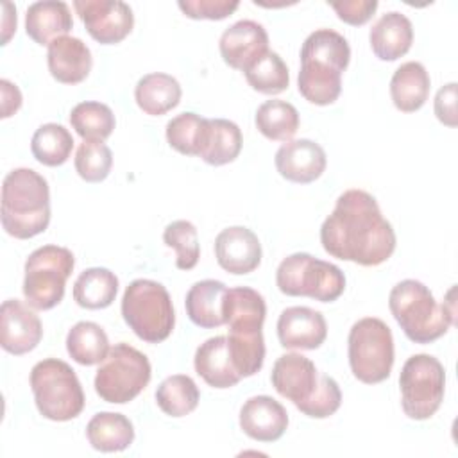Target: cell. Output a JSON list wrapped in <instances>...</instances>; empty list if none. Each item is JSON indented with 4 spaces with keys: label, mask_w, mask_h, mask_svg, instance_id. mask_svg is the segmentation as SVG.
<instances>
[{
    "label": "cell",
    "mask_w": 458,
    "mask_h": 458,
    "mask_svg": "<svg viewBox=\"0 0 458 458\" xmlns=\"http://www.w3.org/2000/svg\"><path fill=\"white\" fill-rule=\"evenodd\" d=\"M320 243L336 259L377 267L394 254L397 238L374 195L365 190H347L322 222Z\"/></svg>",
    "instance_id": "obj_1"
},
{
    "label": "cell",
    "mask_w": 458,
    "mask_h": 458,
    "mask_svg": "<svg viewBox=\"0 0 458 458\" xmlns=\"http://www.w3.org/2000/svg\"><path fill=\"white\" fill-rule=\"evenodd\" d=\"M351 47L333 29L311 32L301 48L299 93L315 106H329L342 93V73L349 66Z\"/></svg>",
    "instance_id": "obj_2"
},
{
    "label": "cell",
    "mask_w": 458,
    "mask_h": 458,
    "mask_svg": "<svg viewBox=\"0 0 458 458\" xmlns=\"http://www.w3.org/2000/svg\"><path fill=\"white\" fill-rule=\"evenodd\" d=\"M454 286L438 304L426 284L415 279L397 283L388 295V308L403 333L415 344H431L456 324Z\"/></svg>",
    "instance_id": "obj_3"
},
{
    "label": "cell",
    "mask_w": 458,
    "mask_h": 458,
    "mask_svg": "<svg viewBox=\"0 0 458 458\" xmlns=\"http://www.w3.org/2000/svg\"><path fill=\"white\" fill-rule=\"evenodd\" d=\"M2 227L9 236L29 240L50 224V188L32 168H14L2 182Z\"/></svg>",
    "instance_id": "obj_4"
},
{
    "label": "cell",
    "mask_w": 458,
    "mask_h": 458,
    "mask_svg": "<svg viewBox=\"0 0 458 458\" xmlns=\"http://www.w3.org/2000/svg\"><path fill=\"white\" fill-rule=\"evenodd\" d=\"M30 388L38 411L54 422H66L84 410V392L75 370L63 360L45 358L30 370Z\"/></svg>",
    "instance_id": "obj_5"
},
{
    "label": "cell",
    "mask_w": 458,
    "mask_h": 458,
    "mask_svg": "<svg viewBox=\"0 0 458 458\" xmlns=\"http://www.w3.org/2000/svg\"><path fill=\"white\" fill-rule=\"evenodd\" d=\"M122 317L132 333L148 344L166 340L175 326L168 290L152 279H134L122 297Z\"/></svg>",
    "instance_id": "obj_6"
},
{
    "label": "cell",
    "mask_w": 458,
    "mask_h": 458,
    "mask_svg": "<svg viewBox=\"0 0 458 458\" xmlns=\"http://www.w3.org/2000/svg\"><path fill=\"white\" fill-rule=\"evenodd\" d=\"M276 284L290 297H310L318 302H333L345 290L344 272L308 252H295L284 258L276 272Z\"/></svg>",
    "instance_id": "obj_7"
},
{
    "label": "cell",
    "mask_w": 458,
    "mask_h": 458,
    "mask_svg": "<svg viewBox=\"0 0 458 458\" xmlns=\"http://www.w3.org/2000/svg\"><path fill=\"white\" fill-rule=\"evenodd\" d=\"M349 365L354 377L365 385L385 381L394 367V336L390 327L376 317L352 324L347 338Z\"/></svg>",
    "instance_id": "obj_8"
},
{
    "label": "cell",
    "mask_w": 458,
    "mask_h": 458,
    "mask_svg": "<svg viewBox=\"0 0 458 458\" xmlns=\"http://www.w3.org/2000/svg\"><path fill=\"white\" fill-rule=\"evenodd\" d=\"M75 258L70 249L43 245L25 261L23 297L32 310H52L64 297L66 279L72 276Z\"/></svg>",
    "instance_id": "obj_9"
},
{
    "label": "cell",
    "mask_w": 458,
    "mask_h": 458,
    "mask_svg": "<svg viewBox=\"0 0 458 458\" xmlns=\"http://www.w3.org/2000/svg\"><path fill=\"white\" fill-rule=\"evenodd\" d=\"M152 376L148 358L132 345L114 344L95 374V392L106 403L125 404L138 397Z\"/></svg>",
    "instance_id": "obj_10"
},
{
    "label": "cell",
    "mask_w": 458,
    "mask_h": 458,
    "mask_svg": "<svg viewBox=\"0 0 458 458\" xmlns=\"http://www.w3.org/2000/svg\"><path fill=\"white\" fill-rule=\"evenodd\" d=\"M401 406L406 417L413 420H426L433 417L445 392L444 365L429 354L410 356L399 376Z\"/></svg>",
    "instance_id": "obj_11"
},
{
    "label": "cell",
    "mask_w": 458,
    "mask_h": 458,
    "mask_svg": "<svg viewBox=\"0 0 458 458\" xmlns=\"http://www.w3.org/2000/svg\"><path fill=\"white\" fill-rule=\"evenodd\" d=\"M73 9L88 34L100 45L123 41L134 27L132 9L122 0H75Z\"/></svg>",
    "instance_id": "obj_12"
},
{
    "label": "cell",
    "mask_w": 458,
    "mask_h": 458,
    "mask_svg": "<svg viewBox=\"0 0 458 458\" xmlns=\"http://www.w3.org/2000/svg\"><path fill=\"white\" fill-rule=\"evenodd\" d=\"M43 338L39 317L18 299H7L0 306V345L14 356L38 347Z\"/></svg>",
    "instance_id": "obj_13"
},
{
    "label": "cell",
    "mask_w": 458,
    "mask_h": 458,
    "mask_svg": "<svg viewBox=\"0 0 458 458\" xmlns=\"http://www.w3.org/2000/svg\"><path fill=\"white\" fill-rule=\"evenodd\" d=\"M218 48L225 64L245 72L268 50V34L261 23L240 20L224 30Z\"/></svg>",
    "instance_id": "obj_14"
},
{
    "label": "cell",
    "mask_w": 458,
    "mask_h": 458,
    "mask_svg": "<svg viewBox=\"0 0 458 458\" xmlns=\"http://www.w3.org/2000/svg\"><path fill=\"white\" fill-rule=\"evenodd\" d=\"M327 336V324L320 311L308 306H292L277 318V338L284 349L313 351Z\"/></svg>",
    "instance_id": "obj_15"
},
{
    "label": "cell",
    "mask_w": 458,
    "mask_h": 458,
    "mask_svg": "<svg viewBox=\"0 0 458 458\" xmlns=\"http://www.w3.org/2000/svg\"><path fill=\"white\" fill-rule=\"evenodd\" d=\"M281 177L297 184H308L318 179L327 165L324 148L306 138L284 141L274 157Z\"/></svg>",
    "instance_id": "obj_16"
},
{
    "label": "cell",
    "mask_w": 458,
    "mask_h": 458,
    "mask_svg": "<svg viewBox=\"0 0 458 458\" xmlns=\"http://www.w3.org/2000/svg\"><path fill=\"white\" fill-rule=\"evenodd\" d=\"M215 256L225 272L234 276L250 274L261 263V243L250 229L233 225L215 238Z\"/></svg>",
    "instance_id": "obj_17"
},
{
    "label": "cell",
    "mask_w": 458,
    "mask_h": 458,
    "mask_svg": "<svg viewBox=\"0 0 458 458\" xmlns=\"http://www.w3.org/2000/svg\"><path fill=\"white\" fill-rule=\"evenodd\" d=\"M270 381L281 397L299 404L315 392L318 372L310 358L299 352H286L276 360Z\"/></svg>",
    "instance_id": "obj_18"
},
{
    "label": "cell",
    "mask_w": 458,
    "mask_h": 458,
    "mask_svg": "<svg viewBox=\"0 0 458 458\" xmlns=\"http://www.w3.org/2000/svg\"><path fill=\"white\" fill-rule=\"evenodd\" d=\"M242 431L258 442H276L288 428L284 406L270 395H254L240 410Z\"/></svg>",
    "instance_id": "obj_19"
},
{
    "label": "cell",
    "mask_w": 458,
    "mask_h": 458,
    "mask_svg": "<svg viewBox=\"0 0 458 458\" xmlns=\"http://www.w3.org/2000/svg\"><path fill=\"white\" fill-rule=\"evenodd\" d=\"M47 63L50 75L61 84L82 82L93 66L91 50L73 36H61L48 45Z\"/></svg>",
    "instance_id": "obj_20"
},
{
    "label": "cell",
    "mask_w": 458,
    "mask_h": 458,
    "mask_svg": "<svg viewBox=\"0 0 458 458\" xmlns=\"http://www.w3.org/2000/svg\"><path fill=\"white\" fill-rule=\"evenodd\" d=\"M195 372L213 388H231L240 383L234 369L227 336H213L200 344L193 358Z\"/></svg>",
    "instance_id": "obj_21"
},
{
    "label": "cell",
    "mask_w": 458,
    "mask_h": 458,
    "mask_svg": "<svg viewBox=\"0 0 458 458\" xmlns=\"http://www.w3.org/2000/svg\"><path fill=\"white\" fill-rule=\"evenodd\" d=\"M229 327V352L240 377L258 374L265 361L263 324L258 322H234Z\"/></svg>",
    "instance_id": "obj_22"
},
{
    "label": "cell",
    "mask_w": 458,
    "mask_h": 458,
    "mask_svg": "<svg viewBox=\"0 0 458 458\" xmlns=\"http://www.w3.org/2000/svg\"><path fill=\"white\" fill-rule=\"evenodd\" d=\"M73 29L72 13L66 2L43 0L29 5L25 14L27 36L38 45H50Z\"/></svg>",
    "instance_id": "obj_23"
},
{
    "label": "cell",
    "mask_w": 458,
    "mask_h": 458,
    "mask_svg": "<svg viewBox=\"0 0 458 458\" xmlns=\"http://www.w3.org/2000/svg\"><path fill=\"white\" fill-rule=\"evenodd\" d=\"M370 48L381 61H395L403 57L413 43V25L411 21L397 13H385L369 32Z\"/></svg>",
    "instance_id": "obj_24"
},
{
    "label": "cell",
    "mask_w": 458,
    "mask_h": 458,
    "mask_svg": "<svg viewBox=\"0 0 458 458\" xmlns=\"http://www.w3.org/2000/svg\"><path fill=\"white\" fill-rule=\"evenodd\" d=\"M227 286L216 279L197 281L186 293V313L190 320L204 329H215L225 324L224 299Z\"/></svg>",
    "instance_id": "obj_25"
},
{
    "label": "cell",
    "mask_w": 458,
    "mask_h": 458,
    "mask_svg": "<svg viewBox=\"0 0 458 458\" xmlns=\"http://www.w3.org/2000/svg\"><path fill=\"white\" fill-rule=\"evenodd\" d=\"M429 88V73L419 61L403 63L390 79L392 102L403 113L419 111L428 100Z\"/></svg>",
    "instance_id": "obj_26"
},
{
    "label": "cell",
    "mask_w": 458,
    "mask_h": 458,
    "mask_svg": "<svg viewBox=\"0 0 458 458\" xmlns=\"http://www.w3.org/2000/svg\"><path fill=\"white\" fill-rule=\"evenodd\" d=\"M181 95L182 89L177 79L161 72L143 75L134 88L138 107L150 116H161L177 107Z\"/></svg>",
    "instance_id": "obj_27"
},
{
    "label": "cell",
    "mask_w": 458,
    "mask_h": 458,
    "mask_svg": "<svg viewBox=\"0 0 458 458\" xmlns=\"http://www.w3.org/2000/svg\"><path fill=\"white\" fill-rule=\"evenodd\" d=\"M86 437L93 449L102 453L125 451L134 440L132 422L114 411H100L86 426Z\"/></svg>",
    "instance_id": "obj_28"
},
{
    "label": "cell",
    "mask_w": 458,
    "mask_h": 458,
    "mask_svg": "<svg viewBox=\"0 0 458 458\" xmlns=\"http://www.w3.org/2000/svg\"><path fill=\"white\" fill-rule=\"evenodd\" d=\"M116 293L118 277L104 267L86 268L73 283V301L86 310H104L111 306Z\"/></svg>",
    "instance_id": "obj_29"
},
{
    "label": "cell",
    "mask_w": 458,
    "mask_h": 458,
    "mask_svg": "<svg viewBox=\"0 0 458 458\" xmlns=\"http://www.w3.org/2000/svg\"><path fill=\"white\" fill-rule=\"evenodd\" d=\"M109 349L106 331L95 322L81 320L66 335V351L79 365L89 367L102 363Z\"/></svg>",
    "instance_id": "obj_30"
},
{
    "label": "cell",
    "mask_w": 458,
    "mask_h": 458,
    "mask_svg": "<svg viewBox=\"0 0 458 458\" xmlns=\"http://www.w3.org/2000/svg\"><path fill=\"white\" fill-rule=\"evenodd\" d=\"M209 136V118L195 113H181L166 123L168 145L184 156L200 157Z\"/></svg>",
    "instance_id": "obj_31"
},
{
    "label": "cell",
    "mask_w": 458,
    "mask_h": 458,
    "mask_svg": "<svg viewBox=\"0 0 458 458\" xmlns=\"http://www.w3.org/2000/svg\"><path fill=\"white\" fill-rule=\"evenodd\" d=\"M242 145V131L234 122L225 118H209V136L200 159L211 166L233 163L240 156Z\"/></svg>",
    "instance_id": "obj_32"
},
{
    "label": "cell",
    "mask_w": 458,
    "mask_h": 458,
    "mask_svg": "<svg viewBox=\"0 0 458 458\" xmlns=\"http://www.w3.org/2000/svg\"><path fill=\"white\" fill-rule=\"evenodd\" d=\"M258 131L272 141H290L299 129V111L290 102L274 98L263 102L256 111Z\"/></svg>",
    "instance_id": "obj_33"
},
{
    "label": "cell",
    "mask_w": 458,
    "mask_h": 458,
    "mask_svg": "<svg viewBox=\"0 0 458 458\" xmlns=\"http://www.w3.org/2000/svg\"><path fill=\"white\" fill-rule=\"evenodd\" d=\"M200 399L195 381L186 374H174L163 379L156 390L159 410L170 417H184L191 413Z\"/></svg>",
    "instance_id": "obj_34"
},
{
    "label": "cell",
    "mask_w": 458,
    "mask_h": 458,
    "mask_svg": "<svg viewBox=\"0 0 458 458\" xmlns=\"http://www.w3.org/2000/svg\"><path fill=\"white\" fill-rule=\"evenodd\" d=\"M73 148L70 131L61 123H43L30 140V152L45 166H61L68 161Z\"/></svg>",
    "instance_id": "obj_35"
},
{
    "label": "cell",
    "mask_w": 458,
    "mask_h": 458,
    "mask_svg": "<svg viewBox=\"0 0 458 458\" xmlns=\"http://www.w3.org/2000/svg\"><path fill=\"white\" fill-rule=\"evenodd\" d=\"M72 129L82 141H104L111 136L116 120L109 106L102 102H81L70 113Z\"/></svg>",
    "instance_id": "obj_36"
},
{
    "label": "cell",
    "mask_w": 458,
    "mask_h": 458,
    "mask_svg": "<svg viewBox=\"0 0 458 458\" xmlns=\"http://www.w3.org/2000/svg\"><path fill=\"white\" fill-rule=\"evenodd\" d=\"M243 73L249 86L263 95H277L290 84L286 63L272 50H267Z\"/></svg>",
    "instance_id": "obj_37"
},
{
    "label": "cell",
    "mask_w": 458,
    "mask_h": 458,
    "mask_svg": "<svg viewBox=\"0 0 458 458\" xmlns=\"http://www.w3.org/2000/svg\"><path fill=\"white\" fill-rule=\"evenodd\" d=\"M163 242L175 250V267L191 270L200 258L197 227L190 220H174L163 231Z\"/></svg>",
    "instance_id": "obj_38"
},
{
    "label": "cell",
    "mask_w": 458,
    "mask_h": 458,
    "mask_svg": "<svg viewBox=\"0 0 458 458\" xmlns=\"http://www.w3.org/2000/svg\"><path fill=\"white\" fill-rule=\"evenodd\" d=\"M75 170L86 182L104 181L113 166V152L104 141H82L75 152Z\"/></svg>",
    "instance_id": "obj_39"
},
{
    "label": "cell",
    "mask_w": 458,
    "mask_h": 458,
    "mask_svg": "<svg viewBox=\"0 0 458 458\" xmlns=\"http://www.w3.org/2000/svg\"><path fill=\"white\" fill-rule=\"evenodd\" d=\"M342 404V392L338 383L331 376H318L315 392L302 403L295 404L301 413L311 419H327Z\"/></svg>",
    "instance_id": "obj_40"
},
{
    "label": "cell",
    "mask_w": 458,
    "mask_h": 458,
    "mask_svg": "<svg viewBox=\"0 0 458 458\" xmlns=\"http://www.w3.org/2000/svg\"><path fill=\"white\" fill-rule=\"evenodd\" d=\"M179 9L191 20H224L231 16L240 2L236 0H179Z\"/></svg>",
    "instance_id": "obj_41"
},
{
    "label": "cell",
    "mask_w": 458,
    "mask_h": 458,
    "mask_svg": "<svg viewBox=\"0 0 458 458\" xmlns=\"http://www.w3.org/2000/svg\"><path fill=\"white\" fill-rule=\"evenodd\" d=\"M335 13L338 14V18L349 25H363L367 23L376 9H377V2L376 0H351V2H331L329 4Z\"/></svg>",
    "instance_id": "obj_42"
},
{
    "label": "cell",
    "mask_w": 458,
    "mask_h": 458,
    "mask_svg": "<svg viewBox=\"0 0 458 458\" xmlns=\"http://www.w3.org/2000/svg\"><path fill=\"white\" fill-rule=\"evenodd\" d=\"M456 86H458L456 82H449V84L442 86L437 91V97H435V114L447 127H456L458 125Z\"/></svg>",
    "instance_id": "obj_43"
},
{
    "label": "cell",
    "mask_w": 458,
    "mask_h": 458,
    "mask_svg": "<svg viewBox=\"0 0 458 458\" xmlns=\"http://www.w3.org/2000/svg\"><path fill=\"white\" fill-rule=\"evenodd\" d=\"M2 89V118H9L21 107V93L16 84L7 79L0 81Z\"/></svg>",
    "instance_id": "obj_44"
},
{
    "label": "cell",
    "mask_w": 458,
    "mask_h": 458,
    "mask_svg": "<svg viewBox=\"0 0 458 458\" xmlns=\"http://www.w3.org/2000/svg\"><path fill=\"white\" fill-rule=\"evenodd\" d=\"M4 9H5V16H4V39L2 45H7L11 34L16 30V7H13V4L4 2Z\"/></svg>",
    "instance_id": "obj_45"
}]
</instances>
